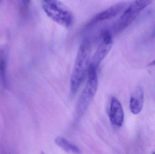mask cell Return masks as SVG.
I'll use <instances>...</instances> for the list:
<instances>
[{
	"label": "cell",
	"instance_id": "obj_1",
	"mask_svg": "<svg viewBox=\"0 0 155 154\" xmlns=\"http://www.w3.org/2000/svg\"><path fill=\"white\" fill-rule=\"evenodd\" d=\"M91 43L85 39L79 46L70 80L71 94L74 95L83 83L91 62Z\"/></svg>",
	"mask_w": 155,
	"mask_h": 154
},
{
	"label": "cell",
	"instance_id": "obj_2",
	"mask_svg": "<svg viewBox=\"0 0 155 154\" xmlns=\"http://www.w3.org/2000/svg\"><path fill=\"white\" fill-rule=\"evenodd\" d=\"M42 6L46 15L54 22L65 28H70L73 24V13L60 1L45 0L43 1Z\"/></svg>",
	"mask_w": 155,
	"mask_h": 154
},
{
	"label": "cell",
	"instance_id": "obj_3",
	"mask_svg": "<svg viewBox=\"0 0 155 154\" xmlns=\"http://www.w3.org/2000/svg\"><path fill=\"white\" fill-rule=\"evenodd\" d=\"M153 2L150 0L135 1L125 10L113 27L115 33H118L127 28L135 20L139 13Z\"/></svg>",
	"mask_w": 155,
	"mask_h": 154
},
{
	"label": "cell",
	"instance_id": "obj_4",
	"mask_svg": "<svg viewBox=\"0 0 155 154\" xmlns=\"http://www.w3.org/2000/svg\"><path fill=\"white\" fill-rule=\"evenodd\" d=\"M87 74V81L78 104V109L80 112H84L87 109L94 99L98 88V80L97 69L90 65Z\"/></svg>",
	"mask_w": 155,
	"mask_h": 154
},
{
	"label": "cell",
	"instance_id": "obj_5",
	"mask_svg": "<svg viewBox=\"0 0 155 154\" xmlns=\"http://www.w3.org/2000/svg\"><path fill=\"white\" fill-rule=\"evenodd\" d=\"M102 41L91 60L90 65L97 69L112 49L113 38L109 30H104L101 33Z\"/></svg>",
	"mask_w": 155,
	"mask_h": 154
},
{
	"label": "cell",
	"instance_id": "obj_6",
	"mask_svg": "<svg viewBox=\"0 0 155 154\" xmlns=\"http://www.w3.org/2000/svg\"><path fill=\"white\" fill-rule=\"evenodd\" d=\"M127 5V3L125 2H121L107 8L96 14L87 23L86 27H91L100 22L109 20L115 17L120 13L125 8Z\"/></svg>",
	"mask_w": 155,
	"mask_h": 154
},
{
	"label": "cell",
	"instance_id": "obj_7",
	"mask_svg": "<svg viewBox=\"0 0 155 154\" xmlns=\"http://www.w3.org/2000/svg\"><path fill=\"white\" fill-rule=\"evenodd\" d=\"M124 112L120 101L115 97L111 98L109 118L111 123L117 127L122 126L124 121Z\"/></svg>",
	"mask_w": 155,
	"mask_h": 154
},
{
	"label": "cell",
	"instance_id": "obj_8",
	"mask_svg": "<svg viewBox=\"0 0 155 154\" xmlns=\"http://www.w3.org/2000/svg\"><path fill=\"white\" fill-rule=\"evenodd\" d=\"M144 104V90L141 86L135 88L130 98L129 108L134 115H137L142 111Z\"/></svg>",
	"mask_w": 155,
	"mask_h": 154
},
{
	"label": "cell",
	"instance_id": "obj_9",
	"mask_svg": "<svg viewBox=\"0 0 155 154\" xmlns=\"http://www.w3.org/2000/svg\"><path fill=\"white\" fill-rule=\"evenodd\" d=\"M55 143L59 147L68 153L73 154H81V150L77 146L62 137H58L55 139Z\"/></svg>",
	"mask_w": 155,
	"mask_h": 154
},
{
	"label": "cell",
	"instance_id": "obj_10",
	"mask_svg": "<svg viewBox=\"0 0 155 154\" xmlns=\"http://www.w3.org/2000/svg\"><path fill=\"white\" fill-rule=\"evenodd\" d=\"M6 62V52L2 49L0 50V82L5 87L7 86Z\"/></svg>",
	"mask_w": 155,
	"mask_h": 154
},
{
	"label": "cell",
	"instance_id": "obj_11",
	"mask_svg": "<svg viewBox=\"0 0 155 154\" xmlns=\"http://www.w3.org/2000/svg\"><path fill=\"white\" fill-rule=\"evenodd\" d=\"M21 11L22 12H25L30 5V1H22L21 4Z\"/></svg>",
	"mask_w": 155,
	"mask_h": 154
},
{
	"label": "cell",
	"instance_id": "obj_12",
	"mask_svg": "<svg viewBox=\"0 0 155 154\" xmlns=\"http://www.w3.org/2000/svg\"><path fill=\"white\" fill-rule=\"evenodd\" d=\"M155 66V59L153 61H151L150 63L148 64V66L149 67H151V66Z\"/></svg>",
	"mask_w": 155,
	"mask_h": 154
},
{
	"label": "cell",
	"instance_id": "obj_13",
	"mask_svg": "<svg viewBox=\"0 0 155 154\" xmlns=\"http://www.w3.org/2000/svg\"><path fill=\"white\" fill-rule=\"evenodd\" d=\"M153 35L154 36H155V29L153 33Z\"/></svg>",
	"mask_w": 155,
	"mask_h": 154
},
{
	"label": "cell",
	"instance_id": "obj_14",
	"mask_svg": "<svg viewBox=\"0 0 155 154\" xmlns=\"http://www.w3.org/2000/svg\"><path fill=\"white\" fill-rule=\"evenodd\" d=\"M152 154H155V152H153Z\"/></svg>",
	"mask_w": 155,
	"mask_h": 154
}]
</instances>
